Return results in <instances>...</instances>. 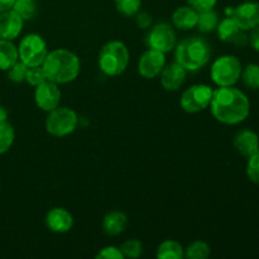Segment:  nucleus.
Here are the masks:
<instances>
[{
	"label": "nucleus",
	"instance_id": "32",
	"mask_svg": "<svg viewBox=\"0 0 259 259\" xmlns=\"http://www.w3.org/2000/svg\"><path fill=\"white\" fill-rule=\"evenodd\" d=\"M96 258L100 259H124L123 253H121L120 248L114 247V245H108L104 247L100 252L96 254Z\"/></svg>",
	"mask_w": 259,
	"mask_h": 259
},
{
	"label": "nucleus",
	"instance_id": "23",
	"mask_svg": "<svg viewBox=\"0 0 259 259\" xmlns=\"http://www.w3.org/2000/svg\"><path fill=\"white\" fill-rule=\"evenodd\" d=\"M240 80L245 88L249 90H259V65L258 63H248L243 67Z\"/></svg>",
	"mask_w": 259,
	"mask_h": 259
},
{
	"label": "nucleus",
	"instance_id": "20",
	"mask_svg": "<svg viewBox=\"0 0 259 259\" xmlns=\"http://www.w3.org/2000/svg\"><path fill=\"white\" fill-rule=\"evenodd\" d=\"M17 61H19L18 47L13 40L0 38V71L7 72Z\"/></svg>",
	"mask_w": 259,
	"mask_h": 259
},
{
	"label": "nucleus",
	"instance_id": "18",
	"mask_svg": "<svg viewBox=\"0 0 259 259\" xmlns=\"http://www.w3.org/2000/svg\"><path fill=\"white\" fill-rule=\"evenodd\" d=\"M128 227V217L120 210H111L103 219V230L106 235L116 237L125 232Z\"/></svg>",
	"mask_w": 259,
	"mask_h": 259
},
{
	"label": "nucleus",
	"instance_id": "1",
	"mask_svg": "<svg viewBox=\"0 0 259 259\" xmlns=\"http://www.w3.org/2000/svg\"><path fill=\"white\" fill-rule=\"evenodd\" d=\"M210 110L219 123L238 125L250 114V101L244 91L235 86L218 88L212 93Z\"/></svg>",
	"mask_w": 259,
	"mask_h": 259
},
{
	"label": "nucleus",
	"instance_id": "28",
	"mask_svg": "<svg viewBox=\"0 0 259 259\" xmlns=\"http://www.w3.org/2000/svg\"><path fill=\"white\" fill-rule=\"evenodd\" d=\"M121 253H123L124 258H131V259H137L142 257L143 254V244H142L141 240L138 239H128L121 244L120 247Z\"/></svg>",
	"mask_w": 259,
	"mask_h": 259
},
{
	"label": "nucleus",
	"instance_id": "9",
	"mask_svg": "<svg viewBox=\"0 0 259 259\" xmlns=\"http://www.w3.org/2000/svg\"><path fill=\"white\" fill-rule=\"evenodd\" d=\"M144 42L148 48L168 53L174 51L177 45L176 32H175L172 24L167 22H159L148 28V33L146 34Z\"/></svg>",
	"mask_w": 259,
	"mask_h": 259
},
{
	"label": "nucleus",
	"instance_id": "33",
	"mask_svg": "<svg viewBox=\"0 0 259 259\" xmlns=\"http://www.w3.org/2000/svg\"><path fill=\"white\" fill-rule=\"evenodd\" d=\"M187 5L194 8L196 12H205V10L214 9L218 4V0H186Z\"/></svg>",
	"mask_w": 259,
	"mask_h": 259
},
{
	"label": "nucleus",
	"instance_id": "27",
	"mask_svg": "<svg viewBox=\"0 0 259 259\" xmlns=\"http://www.w3.org/2000/svg\"><path fill=\"white\" fill-rule=\"evenodd\" d=\"M115 9L125 17H134L142 8V0H114Z\"/></svg>",
	"mask_w": 259,
	"mask_h": 259
},
{
	"label": "nucleus",
	"instance_id": "15",
	"mask_svg": "<svg viewBox=\"0 0 259 259\" xmlns=\"http://www.w3.org/2000/svg\"><path fill=\"white\" fill-rule=\"evenodd\" d=\"M187 71L176 61L164 66L161 75V85L166 91H177L182 88L186 80Z\"/></svg>",
	"mask_w": 259,
	"mask_h": 259
},
{
	"label": "nucleus",
	"instance_id": "6",
	"mask_svg": "<svg viewBox=\"0 0 259 259\" xmlns=\"http://www.w3.org/2000/svg\"><path fill=\"white\" fill-rule=\"evenodd\" d=\"M78 125V115L73 109L67 106H57L50 111L46 118V131L56 138H65L76 131Z\"/></svg>",
	"mask_w": 259,
	"mask_h": 259
},
{
	"label": "nucleus",
	"instance_id": "30",
	"mask_svg": "<svg viewBox=\"0 0 259 259\" xmlns=\"http://www.w3.org/2000/svg\"><path fill=\"white\" fill-rule=\"evenodd\" d=\"M28 66L23 63L22 61H17L9 70L7 71L8 78L14 83H20L25 81V75H27Z\"/></svg>",
	"mask_w": 259,
	"mask_h": 259
},
{
	"label": "nucleus",
	"instance_id": "31",
	"mask_svg": "<svg viewBox=\"0 0 259 259\" xmlns=\"http://www.w3.org/2000/svg\"><path fill=\"white\" fill-rule=\"evenodd\" d=\"M46 80H47V77H46V73L43 71L42 66H32V67H28L27 75H25V81L30 86L35 88V86L45 82Z\"/></svg>",
	"mask_w": 259,
	"mask_h": 259
},
{
	"label": "nucleus",
	"instance_id": "5",
	"mask_svg": "<svg viewBox=\"0 0 259 259\" xmlns=\"http://www.w3.org/2000/svg\"><path fill=\"white\" fill-rule=\"evenodd\" d=\"M243 65L234 55H223L212 62L210 77L218 88L235 86L240 80Z\"/></svg>",
	"mask_w": 259,
	"mask_h": 259
},
{
	"label": "nucleus",
	"instance_id": "17",
	"mask_svg": "<svg viewBox=\"0 0 259 259\" xmlns=\"http://www.w3.org/2000/svg\"><path fill=\"white\" fill-rule=\"evenodd\" d=\"M233 147L240 156L248 158L259 149V136L252 129H242L233 138Z\"/></svg>",
	"mask_w": 259,
	"mask_h": 259
},
{
	"label": "nucleus",
	"instance_id": "7",
	"mask_svg": "<svg viewBox=\"0 0 259 259\" xmlns=\"http://www.w3.org/2000/svg\"><path fill=\"white\" fill-rule=\"evenodd\" d=\"M48 53L47 42L42 35L37 33H28L20 39L18 45V55L19 61L32 67V66H42L46 56Z\"/></svg>",
	"mask_w": 259,
	"mask_h": 259
},
{
	"label": "nucleus",
	"instance_id": "22",
	"mask_svg": "<svg viewBox=\"0 0 259 259\" xmlns=\"http://www.w3.org/2000/svg\"><path fill=\"white\" fill-rule=\"evenodd\" d=\"M219 22V14H218L214 9L205 10V12L199 13L196 28L199 29V32L201 33H211L214 32V30H217Z\"/></svg>",
	"mask_w": 259,
	"mask_h": 259
},
{
	"label": "nucleus",
	"instance_id": "25",
	"mask_svg": "<svg viewBox=\"0 0 259 259\" xmlns=\"http://www.w3.org/2000/svg\"><path fill=\"white\" fill-rule=\"evenodd\" d=\"M211 254V248L204 240H195L185 249V258L206 259Z\"/></svg>",
	"mask_w": 259,
	"mask_h": 259
},
{
	"label": "nucleus",
	"instance_id": "29",
	"mask_svg": "<svg viewBox=\"0 0 259 259\" xmlns=\"http://www.w3.org/2000/svg\"><path fill=\"white\" fill-rule=\"evenodd\" d=\"M247 176L250 182L259 186V149L247 158Z\"/></svg>",
	"mask_w": 259,
	"mask_h": 259
},
{
	"label": "nucleus",
	"instance_id": "11",
	"mask_svg": "<svg viewBox=\"0 0 259 259\" xmlns=\"http://www.w3.org/2000/svg\"><path fill=\"white\" fill-rule=\"evenodd\" d=\"M60 85L52 82L50 80H46L40 85L34 88V103L40 110L50 113L53 109L60 106L61 103V94Z\"/></svg>",
	"mask_w": 259,
	"mask_h": 259
},
{
	"label": "nucleus",
	"instance_id": "3",
	"mask_svg": "<svg viewBox=\"0 0 259 259\" xmlns=\"http://www.w3.org/2000/svg\"><path fill=\"white\" fill-rule=\"evenodd\" d=\"M211 58V46L200 35H191L177 42L175 47V61L186 71L201 70Z\"/></svg>",
	"mask_w": 259,
	"mask_h": 259
},
{
	"label": "nucleus",
	"instance_id": "37",
	"mask_svg": "<svg viewBox=\"0 0 259 259\" xmlns=\"http://www.w3.org/2000/svg\"><path fill=\"white\" fill-rule=\"evenodd\" d=\"M8 121V111L4 106L0 105V124Z\"/></svg>",
	"mask_w": 259,
	"mask_h": 259
},
{
	"label": "nucleus",
	"instance_id": "34",
	"mask_svg": "<svg viewBox=\"0 0 259 259\" xmlns=\"http://www.w3.org/2000/svg\"><path fill=\"white\" fill-rule=\"evenodd\" d=\"M134 18H136V24L138 28H141V29H148V28H151L152 17L148 13L141 12V10H139V12L134 15Z\"/></svg>",
	"mask_w": 259,
	"mask_h": 259
},
{
	"label": "nucleus",
	"instance_id": "12",
	"mask_svg": "<svg viewBox=\"0 0 259 259\" xmlns=\"http://www.w3.org/2000/svg\"><path fill=\"white\" fill-rule=\"evenodd\" d=\"M232 18L237 22L240 29L245 32H250L259 27V2L248 0L240 3L233 10Z\"/></svg>",
	"mask_w": 259,
	"mask_h": 259
},
{
	"label": "nucleus",
	"instance_id": "16",
	"mask_svg": "<svg viewBox=\"0 0 259 259\" xmlns=\"http://www.w3.org/2000/svg\"><path fill=\"white\" fill-rule=\"evenodd\" d=\"M24 20L13 9L0 13V38L2 39L14 40L22 33Z\"/></svg>",
	"mask_w": 259,
	"mask_h": 259
},
{
	"label": "nucleus",
	"instance_id": "19",
	"mask_svg": "<svg viewBox=\"0 0 259 259\" xmlns=\"http://www.w3.org/2000/svg\"><path fill=\"white\" fill-rule=\"evenodd\" d=\"M199 12L191 8L190 5L179 7L172 14V24L180 30L194 29L197 24Z\"/></svg>",
	"mask_w": 259,
	"mask_h": 259
},
{
	"label": "nucleus",
	"instance_id": "8",
	"mask_svg": "<svg viewBox=\"0 0 259 259\" xmlns=\"http://www.w3.org/2000/svg\"><path fill=\"white\" fill-rule=\"evenodd\" d=\"M212 93L214 90L209 85H205V83L192 85L182 93L180 98V105L182 110L189 114L200 113L210 106Z\"/></svg>",
	"mask_w": 259,
	"mask_h": 259
},
{
	"label": "nucleus",
	"instance_id": "21",
	"mask_svg": "<svg viewBox=\"0 0 259 259\" xmlns=\"http://www.w3.org/2000/svg\"><path fill=\"white\" fill-rule=\"evenodd\" d=\"M156 257L159 259H182L185 258V249L176 240L167 239L158 245Z\"/></svg>",
	"mask_w": 259,
	"mask_h": 259
},
{
	"label": "nucleus",
	"instance_id": "10",
	"mask_svg": "<svg viewBox=\"0 0 259 259\" xmlns=\"http://www.w3.org/2000/svg\"><path fill=\"white\" fill-rule=\"evenodd\" d=\"M166 66V53L148 48L138 61V72L146 80H153L161 75Z\"/></svg>",
	"mask_w": 259,
	"mask_h": 259
},
{
	"label": "nucleus",
	"instance_id": "24",
	"mask_svg": "<svg viewBox=\"0 0 259 259\" xmlns=\"http://www.w3.org/2000/svg\"><path fill=\"white\" fill-rule=\"evenodd\" d=\"M13 10L22 18L24 22L32 20L38 12L35 0H15Z\"/></svg>",
	"mask_w": 259,
	"mask_h": 259
},
{
	"label": "nucleus",
	"instance_id": "2",
	"mask_svg": "<svg viewBox=\"0 0 259 259\" xmlns=\"http://www.w3.org/2000/svg\"><path fill=\"white\" fill-rule=\"evenodd\" d=\"M42 68L46 73L47 80L65 85L75 81L81 71V61L78 56L72 51L58 48V50L48 51Z\"/></svg>",
	"mask_w": 259,
	"mask_h": 259
},
{
	"label": "nucleus",
	"instance_id": "35",
	"mask_svg": "<svg viewBox=\"0 0 259 259\" xmlns=\"http://www.w3.org/2000/svg\"><path fill=\"white\" fill-rule=\"evenodd\" d=\"M248 35H249V42L248 43L250 45V47H252L255 52L259 53V27L250 30V33Z\"/></svg>",
	"mask_w": 259,
	"mask_h": 259
},
{
	"label": "nucleus",
	"instance_id": "13",
	"mask_svg": "<svg viewBox=\"0 0 259 259\" xmlns=\"http://www.w3.org/2000/svg\"><path fill=\"white\" fill-rule=\"evenodd\" d=\"M217 32L222 42L232 43L237 47H244L249 42V35L245 30L240 29L232 17H225L224 19L220 20L217 27Z\"/></svg>",
	"mask_w": 259,
	"mask_h": 259
},
{
	"label": "nucleus",
	"instance_id": "36",
	"mask_svg": "<svg viewBox=\"0 0 259 259\" xmlns=\"http://www.w3.org/2000/svg\"><path fill=\"white\" fill-rule=\"evenodd\" d=\"M15 0H0V13L7 12V10L13 9Z\"/></svg>",
	"mask_w": 259,
	"mask_h": 259
},
{
	"label": "nucleus",
	"instance_id": "26",
	"mask_svg": "<svg viewBox=\"0 0 259 259\" xmlns=\"http://www.w3.org/2000/svg\"><path fill=\"white\" fill-rule=\"evenodd\" d=\"M15 142L14 126L9 121L0 124V156L5 154L13 147Z\"/></svg>",
	"mask_w": 259,
	"mask_h": 259
},
{
	"label": "nucleus",
	"instance_id": "4",
	"mask_svg": "<svg viewBox=\"0 0 259 259\" xmlns=\"http://www.w3.org/2000/svg\"><path fill=\"white\" fill-rule=\"evenodd\" d=\"M131 61V53L121 40H110L101 47L98 65L101 72L109 77H116L125 72Z\"/></svg>",
	"mask_w": 259,
	"mask_h": 259
},
{
	"label": "nucleus",
	"instance_id": "14",
	"mask_svg": "<svg viewBox=\"0 0 259 259\" xmlns=\"http://www.w3.org/2000/svg\"><path fill=\"white\" fill-rule=\"evenodd\" d=\"M46 227L53 233L65 234L68 233L73 227V217L65 207H52L46 214Z\"/></svg>",
	"mask_w": 259,
	"mask_h": 259
}]
</instances>
